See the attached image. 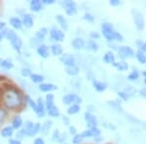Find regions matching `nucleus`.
<instances>
[{
  "instance_id": "f704fd0d",
  "label": "nucleus",
  "mask_w": 146,
  "mask_h": 144,
  "mask_svg": "<svg viewBox=\"0 0 146 144\" xmlns=\"http://www.w3.org/2000/svg\"><path fill=\"white\" fill-rule=\"evenodd\" d=\"M80 111V105L78 104H72L69 106V108L67 109V113L69 115H75Z\"/></svg>"
},
{
  "instance_id": "09e8293b",
  "label": "nucleus",
  "mask_w": 146,
  "mask_h": 144,
  "mask_svg": "<svg viewBox=\"0 0 146 144\" xmlns=\"http://www.w3.org/2000/svg\"><path fill=\"white\" fill-rule=\"evenodd\" d=\"M90 36H91L92 40H94V39H98L100 37V35L98 34V32H91Z\"/></svg>"
},
{
  "instance_id": "a19ab883",
  "label": "nucleus",
  "mask_w": 146,
  "mask_h": 144,
  "mask_svg": "<svg viewBox=\"0 0 146 144\" xmlns=\"http://www.w3.org/2000/svg\"><path fill=\"white\" fill-rule=\"evenodd\" d=\"M138 76H139V74H138L137 71H133L128 76V79L129 80V81H133V80L138 79Z\"/></svg>"
},
{
  "instance_id": "f3484780",
  "label": "nucleus",
  "mask_w": 146,
  "mask_h": 144,
  "mask_svg": "<svg viewBox=\"0 0 146 144\" xmlns=\"http://www.w3.org/2000/svg\"><path fill=\"white\" fill-rule=\"evenodd\" d=\"M9 23H10V25L14 28V29L19 30V29H22L23 28V22H22V20L18 17L11 18L10 20H9Z\"/></svg>"
},
{
  "instance_id": "2eb2a0df",
  "label": "nucleus",
  "mask_w": 146,
  "mask_h": 144,
  "mask_svg": "<svg viewBox=\"0 0 146 144\" xmlns=\"http://www.w3.org/2000/svg\"><path fill=\"white\" fill-rule=\"evenodd\" d=\"M39 91H41L42 93H51V92H54L56 90H58V87L54 84L51 83H42L38 86Z\"/></svg>"
},
{
  "instance_id": "c9c22d12",
  "label": "nucleus",
  "mask_w": 146,
  "mask_h": 144,
  "mask_svg": "<svg viewBox=\"0 0 146 144\" xmlns=\"http://www.w3.org/2000/svg\"><path fill=\"white\" fill-rule=\"evenodd\" d=\"M87 49H88V50L96 52V51L98 50V45L96 43L95 40L91 39V40H89L88 43H87Z\"/></svg>"
},
{
  "instance_id": "de8ad7c7",
  "label": "nucleus",
  "mask_w": 146,
  "mask_h": 144,
  "mask_svg": "<svg viewBox=\"0 0 146 144\" xmlns=\"http://www.w3.org/2000/svg\"><path fill=\"white\" fill-rule=\"evenodd\" d=\"M33 144H45V141H44V139L42 137H36Z\"/></svg>"
},
{
  "instance_id": "3c124183",
  "label": "nucleus",
  "mask_w": 146,
  "mask_h": 144,
  "mask_svg": "<svg viewBox=\"0 0 146 144\" xmlns=\"http://www.w3.org/2000/svg\"><path fill=\"white\" fill-rule=\"evenodd\" d=\"M109 4L111 6H118L121 4V1H119V0H111V1H109Z\"/></svg>"
},
{
  "instance_id": "f03ea898",
  "label": "nucleus",
  "mask_w": 146,
  "mask_h": 144,
  "mask_svg": "<svg viewBox=\"0 0 146 144\" xmlns=\"http://www.w3.org/2000/svg\"><path fill=\"white\" fill-rule=\"evenodd\" d=\"M101 29H102V34L103 36L105 37V39L107 41H123V36L117 32L116 30H114V27L111 23H102L101 25Z\"/></svg>"
},
{
  "instance_id": "680f3d73",
  "label": "nucleus",
  "mask_w": 146,
  "mask_h": 144,
  "mask_svg": "<svg viewBox=\"0 0 146 144\" xmlns=\"http://www.w3.org/2000/svg\"><path fill=\"white\" fill-rule=\"evenodd\" d=\"M144 83H145V85H146V78H145V81H144Z\"/></svg>"
},
{
  "instance_id": "72a5a7b5",
  "label": "nucleus",
  "mask_w": 146,
  "mask_h": 144,
  "mask_svg": "<svg viewBox=\"0 0 146 144\" xmlns=\"http://www.w3.org/2000/svg\"><path fill=\"white\" fill-rule=\"evenodd\" d=\"M113 65H114V66L116 67L117 69H119L120 71H125V70H127L129 68L128 63L125 62V61H120V62H114V63H113Z\"/></svg>"
},
{
  "instance_id": "39448f33",
  "label": "nucleus",
  "mask_w": 146,
  "mask_h": 144,
  "mask_svg": "<svg viewBox=\"0 0 146 144\" xmlns=\"http://www.w3.org/2000/svg\"><path fill=\"white\" fill-rule=\"evenodd\" d=\"M49 34H50V38L54 41H56V43L58 42H62L64 40V32L62 30L58 29L56 27H53L49 30Z\"/></svg>"
},
{
  "instance_id": "79ce46f5",
  "label": "nucleus",
  "mask_w": 146,
  "mask_h": 144,
  "mask_svg": "<svg viewBox=\"0 0 146 144\" xmlns=\"http://www.w3.org/2000/svg\"><path fill=\"white\" fill-rule=\"evenodd\" d=\"M60 133L58 131V129H55L53 135H52V139L54 141H60Z\"/></svg>"
},
{
  "instance_id": "20e7f679",
  "label": "nucleus",
  "mask_w": 146,
  "mask_h": 144,
  "mask_svg": "<svg viewBox=\"0 0 146 144\" xmlns=\"http://www.w3.org/2000/svg\"><path fill=\"white\" fill-rule=\"evenodd\" d=\"M131 14H133V21L137 27L138 30H142L144 28V19H143V15L140 11H138L137 9H133L131 10Z\"/></svg>"
},
{
  "instance_id": "0e129e2a",
  "label": "nucleus",
  "mask_w": 146,
  "mask_h": 144,
  "mask_svg": "<svg viewBox=\"0 0 146 144\" xmlns=\"http://www.w3.org/2000/svg\"><path fill=\"white\" fill-rule=\"evenodd\" d=\"M106 144H110V143H106Z\"/></svg>"
},
{
  "instance_id": "49530a36",
  "label": "nucleus",
  "mask_w": 146,
  "mask_h": 144,
  "mask_svg": "<svg viewBox=\"0 0 146 144\" xmlns=\"http://www.w3.org/2000/svg\"><path fill=\"white\" fill-rule=\"evenodd\" d=\"M69 133L72 134V135H75V134H77V129L74 126H70L69 127Z\"/></svg>"
},
{
  "instance_id": "1a4fd4ad",
  "label": "nucleus",
  "mask_w": 146,
  "mask_h": 144,
  "mask_svg": "<svg viewBox=\"0 0 146 144\" xmlns=\"http://www.w3.org/2000/svg\"><path fill=\"white\" fill-rule=\"evenodd\" d=\"M119 55L122 56V58H133L135 56V52H133V49L129 46H122L119 48L118 51Z\"/></svg>"
},
{
  "instance_id": "e2e57ef3",
  "label": "nucleus",
  "mask_w": 146,
  "mask_h": 144,
  "mask_svg": "<svg viewBox=\"0 0 146 144\" xmlns=\"http://www.w3.org/2000/svg\"><path fill=\"white\" fill-rule=\"evenodd\" d=\"M62 144H67V143H62Z\"/></svg>"
},
{
  "instance_id": "052dcab7",
  "label": "nucleus",
  "mask_w": 146,
  "mask_h": 144,
  "mask_svg": "<svg viewBox=\"0 0 146 144\" xmlns=\"http://www.w3.org/2000/svg\"><path fill=\"white\" fill-rule=\"evenodd\" d=\"M142 94H143V96H144L145 98H146V94H145V93H142Z\"/></svg>"
},
{
  "instance_id": "9d476101",
  "label": "nucleus",
  "mask_w": 146,
  "mask_h": 144,
  "mask_svg": "<svg viewBox=\"0 0 146 144\" xmlns=\"http://www.w3.org/2000/svg\"><path fill=\"white\" fill-rule=\"evenodd\" d=\"M85 120H86L87 124L90 129H94V127H98V121L95 115H93L90 112L85 113Z\"/></svg>"
},
{
  "instance_id": "f257e3e1",
  "label": "nucleus",
  "mask_w": 146,
  "mask_h": 144,
  "mask_svg": "<svg viewBox=\"0 0 146 144\" xmlns=\"http://www.w3.org/2000/svg\"><path fill=\"white\" fill-rule=\"evenodd\" d=\"M3 102L8 109H17L23 105V96L16 90H8L3 94Z\"/></svg>"
},
{
  "instance_id": "c85d7f7f",
  "label": "nucleus",
  "mask_w": 146,
  "mask_h": 144,
  "mask_svg": "<svg viewBox=\"0 0 146 144\" xmlns=\"http://www.w3.org/2000/svg\"><path fill=\"white\" fill-rule=\"evenodd\" d=\"M103 61L107 64H113L115 62V56L111 51H108L104 56H103Z\"/></svg>"
},
{
  "instance_id": "0eeeda50",
  "label": "nucleus",
  "mask_w": 146,
  "mask_h": 144,
  "mask_svg": "<svg viewBox=\"0 0 146 144\" xmlns=\"http://www.w3.org/2000/svg\"><path fill=\"white\" fill-rule=\"evenodd\" d=\"M60 5L65 9V13L68 16H74L77 14V8L75 2L70 1V0H66V1H62Z\"/></svg>"
},
{
  "instance_id": "a878e982",
  "label": "nucleus",
  "mask_w": 146,
  "mask_h": 144,
  "mask_svg": "<svg viewBox=\"0 0 146 144\" xmlns=\"http://www.w3.org/2000/svg\"><path fill=\"white\" fill-rule=\"evenodd\" d=\"M93 86H94V88L96 89V91H98V93H102V92H104L107 88L106 84L103 83V82L98 81V80H94Z\"/></svg>"
},
{
  "instance_id": "8fccbe9b",
  "label": "nucleus",
  "mask_w": 146,
  "mask_h": 144,
  "mask_svg": "<svg viewBox=\"0 0 146 144\" xmlns=\"http://www.w3.org/2000/svg\"><path fill=\"white\" fill-rule=\"evenodd\" d=\"M9 144H22V142H21V140H19V139L10 138L9 139Z\"/></svg>"
},
{
  "instance_id": "f8f14e48",
  "label": "nucleus",
  "mask_w": 146,
  "mask_h": 144,
  "mask_svg": "<svg viewBox=\"0 0 146 144\" xmlns=\"http://www.w3.org/2000/svg\"><path fill=\"white\" fill-rule=\"evenodd\" d=\"M23 27H25V28H31L33 27L34 23V20H33V16L31 14L25 13V15L23 16Z\"/></svg>"
},
{
  "instance_id": "7ed1b4c3",
  "label": "nucleus",
  "mask_w": 146,
  "mask_h": 144,
  "mask_svg": "<svg viewBox=\"0 0 146 144\" xmlns=\"http://www.w3.org/2000/svg\"><path fill=\"white\" fill-rule=\"evenodd\" d=\"M5 38L10 42V44L12 45L14 50L18 52V53H21L23 47V41L20 38V36H18V34L13 29H8Z\"/></svg>"
},
{
  "instance_id": "7c9ffc66",
  "label": "nucleus",
  "mask_w": 146,
  "mask_h": 144,
  "mask_svg": "<svg viewBox=\"0 0 146 144\" xmlns=\"http://www.w3.org/2000/svg\"><path fill=\"white\" fill-rule=\"evenodd\" d=\"M54 100H55V96H54L53 94H48L45 98V108H49L51 106L55 105L54 103Z\"/></svg>"
},
{
  "instance_id": "5fc2aeb1",
  "label": "nucleus",
  "mask_w": 146,
  "mask_h": 144,
  "mask_svg": "<svg viewBox=\"0 0 146 144\" xmlns=\"http://www.w3.org/2000/svg\"><path fill=\"white\" fill-rule=\"evenodd\" d=\"M5 28H6V23L4 22H2V21H0V31L5 29Z\"/></svg>"
},
{
  "instance_id": "9b49d317",
  "label": "nucleus",
  "mask_w": 146,
  "mask_h": 144,
  "mask_svg": "<svg viewBox=\"0 0 146 144\" xmlns=\"http://www.w3.org/2000/svg\"><path fill=\"white\" fill-rule=\"evenodd\" d=\"M37 110H36V115L40 118H43L46 115V108H45V103L43 101V98H39L37 100Z\"/></svg>"
},
{
  "instance_id": "13d9d810",
  "label": "nucleus",
  "mask_w": 146,
  "mask_h": 144,
  "mask_svg": "<svg viewBox=\"0 0 146 144\" xmlns=\"http://www.w3.org/2000/svg\"><path fill=\"white\" fill-rule=\"evenodd\" d=\"M65 121V123H66V124H68V123H69V120L67 119V117H63V122Z\"/></svg>"
},
{
  "instance_id": "6e6d98bb",
  "label": "nucleus",
  "mask_w": 146,
  "mask_h": 144,
  "mask_svg": "<svg viewBox=\"0 0 146 144\" xmlns=\"http://www.w3.org/2000/svg\"><path fill=\"white\" fill-rule=\"evenodd\" d=\"M119 96H121V98H123L124 100H128V96H127V94H125V93H119Z\"/></svg>"
},
{
  "instance_id": "6e6552de",
  "label": "nucleus",
  "mask_w": 146,
  "mask_h": 144,
  "mask_svg": "<svg viewBox=\"0 0 146 144\" xmlns=\"http://www.w3.org/2000/svg\"><path fill=\"white\" fill-rule=\"evenodd\" d=\"M60 62H62L63 65H65L66 67L75 65V58H74V56L70 55V54H64V55H62L60 58Z\"/></svg>"
},
{
  "instance_id": "4d7b16f0",
  "label": "nucleus",
  "mask_w": 146,
  "mask_h": 144,
  "mask_svg": "<svg viewBox=\"0 0 146 144\" xmlns=\"http://www.w3.org/2000/svg\"><path fill=\"white\" fill-rule=\"evenodd\" d=\"M140 51H142L143 53H144V52H146V43H144L142 45V46H141V50Z\"/></svg>"
},
{
  "instance_id": "473e14b6",
  "label": "nucleus",
  "mask_w": 146,
  "mask_h": 144,
  "mask_svg": "<svg viewBox=\"0 0 146 144\" xmlns=\"http://www.w3.org/2000/svg\"><path fill=\"white\" fill-rule=\"evenodd\" d=\"M65 72L67 73L70 76H75L79 73V68L76 65H73V66H68L65 68Z\"/></svg>"
},
{
  "instance_id": "ddd939ff",
  "label": "nucleus",
  "mask_w": 146,
  "mask_h": 144,
  "mask_svg": "<svg viewBox=\"0 0 146 144\" xmlns=\"http://www.w3.org/2000/svg\"><path fill=\"white\" fill-rule=\"evenodd\" d=\"M82 137H96V136H100V131L98 127H94V129H89L84 131L81 133Z\"/></svg>"
},
{
  "instance_id": "6ab92c4d",
  "label": "nucleus",
  "mask_w": 146,
  "mask_h": 144,
  "mask_svg": "<svg viewBox=\"0 0 146 144\" xmlns=\"http://www.w3.org/2000/svg\"><path fill=\"white\" fill-rule=\"evenodd\" d=\"M52 125H53V122L51 120H47L41 125V127H40V133H41L43 135H47L50 131Z\"/></svg>"
},
{
  "instance_id": "c03bdc74",
  "label": "nucleus",
  "mask_w": 146,
  "mask_h": 144,
  "mask_svg": "<svg viewBox=\"0 0 146 144\" xmlns=\"http://www.w3.org/2000/svg\"><path fill=\"white\" fill-rule=\"evenodd\" d=\"M7 31H8V28H7V27L5 28V29H3V30H1V31H0V41L6 37Z\"/></svg>"
},
{
  "instance_id": "37998d69",
  "label": "nucleus",
  "mask_w": 146,
  "mask_h": 144,
  "mask_svg": "<svg viewBox=\"0 0 146 144\" xmlns=\"http://www.w3.org/2000/svg\"><path fill=\"white\" fill-rule=\"evenodd\" d=\"M84 20L88 21V22H90V23H93L94 20H95V18H94L93 15H91L90 13H86L84 15Z\"/></svg>"
},
{
  "instance_id": "a211bd4d",
  "label": "nucleus",
  "mask_w": 146,
  "mask_h": 144,
  "mask_svg": "<svg viewBox=\"0 0 146 144\" xmlns=\"http://www.w3.org/2000/svg\"><path fill=\"white\" fill-rule=\"evenodd\" d=\"M50 50H51V53L53 54V56H62V53H63V50H62V45L58 44V43H55V44L51 45Z\"/></svg>"
},
{
  "instance_id": "aec40b11",
  "label": "nucleus",
  "mask_w": 146,
  "mask_h": 144,
  "mask_svg": "<svg viewBox=\"0 0 146 144\" xmlns=\"http://www.w3.org/2000/svg\"><path fill=\"white\" fill-rule=\"evenodd\" d=\"M0 134H1L2 137L11 138L12 136L14 135V129H13V127H12L11 126L4 127L3 129H1V131H0Z\"/></svg>"
},
{
  "instance_id": "864d4df0",
  "label": "nucleus",
  "mask_w": 146,
  "mask_h": 144,
  "mask_svg": "<svg viewBox=\"0 0 146 144\" xmlns=\"http://www.w3.org/2000/svg\"><path fill=\"white\" fill-rule=\"evenodd\" d=\"M23 136H25V133H23L22 129H21V131L17 133V139H19V140H20V139H21V138H23Z\"/></svg>"
},
{
  "instance_id": "bf43d9fd",
  "label": "nucleus",
  "mask_w": 146,
  "mask_h": 144,
  "mask_svg": "<svg viewBox=\"0 0 146 144\" xmlns=\"http://www.w3.org/2000/svg\"><path fill=\"white\" fill-rule=\"evenodd\" d=\"M143 75H144V76H145V78H146V71H144V72H143Z\"/></svg>"
},
{
  "instance_id": "603ef678",
  "label": "nucleus",
  "mask_w": 146,
  "mask_h": 144,
  "mask_svg": "<svg viewBox=\"0 0 146 144\" xmlns=\"http://www.w3.org/2000/svg\"><path fill=\"white\" fill-rule=\"evenodd\" d=\"M6 116V113L3 110H0V123H2V121L4 120V118Z\"/></svg>"
},
{
  "instance_id": "5701e85b",
  "label": "nucleus",
  "mask_w": 146,
  "mask_h": 144,
  "mask_svg": "<svg viewBox=\"0 0 146 144\" xmlns=\"http://www.w3.org/2000/svg\"><path fill=\"white\" fill-rule=\"evenodd\" d=\"M56 21L58 22V23L60 25V27H62V30H64V31L68 30L67 22H66V20H65L64 17H63L62 15H56Z\"/></svg>"
},
{
  "instance_id": "b1692460",
  "label": "nucleus",
  "mask_w": 146,
  "mask_h": 144,
  "mask_svg": "<svg viewBox=\"0 0 146 144\" xmlns=\"http://www.w3.org/2000/svg\"><path fill=\"white\" fill-rule=\"evenodd\" d=\"M23 121L22 119V117L21 116H16L15 118L13 119V121H12V127H13V129H21L23 127Z\"/></svg>"
},
{
  "instance_id": "412c9836",
  "label": "nucleus",
  "mask_w": 146,
  "mask_h": 144,
  "mask_svg": "<svg viewBox=\"0 0 146 144\" xmlns=\"http://www.w3.org/2000/svg\"><path fill=\"white\" fill-rule=\"evenodd\" d=\"M46 113L52 118H58L60 116V113L58 108L56 105H53L49 108H46Z\"/></svg>"
},
{
  "instance_id": "e433bc0d",
  "label": "nucleus",
  "mask_w": 146,
  "mask_h": 144,
  "mask_svg": "<svg viewBox=\"0 0 146 144\" xmlns=\"http://www.w3.org/2000/svg\"><path fill=\"white\" fill-rule=\"evenodd\" d=\"M25 98H27V103L28 105H29V107L31 108V109H33L34 112H36L37 110V103L35 102V101L32 100L31 98H30L29 96H25Z\"/></svg>"
},
{
  "instance_id": "bb28decb",
  "label": "nucleus",
  "mask_w": 146,
  "mask_h": 144,
  "mask_svg": "<svg viewBox=\"0 0 146 144\" xmlns=\"http://www.w3.org/2000/svg\"><path fill=\"white\" fill-rule=\"evenodd\" d=\"M0 67H2L5 70H10L14 67V63L10 60L6 58H0Z\"/></svg>"
},
{
  "instance_id": "cd10ccee",
  "label": "nucleus",
  "mask_w": 146,
  "mask_h": 144,
  "mask_svg": "<svg viewBox=\"0 0 146 144\" xmlns=\"http://www.w3.org/2000/svg\"><path fill=\"white\" fill-rule=\"evenodd\" d=\"M34 126V123L31 122V121H25V125H23V127L21 129L23 131V133H25V136L28 135V133H30V131H31V129Z\"/></svg>"
},
{
  "instance_id": "c756f323",
  "label": "nucleus",
  "mask_w": 146,
  "mask_h": 144,
  "mask_svg": "<svg viewBox=\"0 0 146 144\" xmlns=\"http://www.w3.org/2000/svg\"><path fill=\"white\" fill-rule=\"evenodd\" d=\"M30 80L31 82H33L35 84H42L44 82V76L43 75H40V74H36V73H32L30 75Z\"/></svg>"
},
{
  "instance_id": "2f4dec72",
  "label": "nucleus",
  "mask_w": 146,
  "mask_h": 144,
  "mask_svg": "<svg viewBox=\"0 0 146 144\" xmlns=\"http://www.w3.org/2000/svg\"><path fill=\"white\" fill-rule=\"evenodd\" d=\"M40 127H41V124L40 123H35L33 127L31 129V131H30V133H28V137H33V136L36 135L37 133H40Z\"/></svg>"
},
{
  "instance_id": "393cba45",
  "label": "nucleus",
  "mask_w": 146,
  "mask_h": 144,
  "mask_svg": "<svg viewBox=\"0 0 146 144\" xmlns=\"http://www.w3.org/2000/svg\"><path fill=\"white\" fill-rule=\"evenodd\" d=\"M71 45L72 47L74 49H76V50H81V49H83L85 47V41L82 38H79V37H77V38H75L73 41L71 42Z\"/></svg>"
},
{
  "instance_id": "4c0bfd02",
  "label": "nucleus",
  "mask_w": 146,
  "mask_h": 144,
  "mask_svg": "<svg viewBox=\"0 0 146 144\" xmlns=\"http://www.w3.org/2000/svg\"><path fill=\"white\" fill-rule=\"evenodd\" d=\"M136 58L140 63H145L146 62V56L142 51H138L136 53Z\"/></svg>"
},
{
  "instance_id": "a18cd8bd",
  "label": "nucleus",
  "mask_w": 146,
  "mask_h": 144,
  "mask_svg": "<svg viewBox=\"0 0 146 144\" xmlns=\"http://www.w3.org/2000/svg\"><path fill=\"white\" fill-rule=\"evenodd\" d=\"M41 2L43 5H53V4L56 3L55 0H43V1H41Z\"/></svg>"
},
{
  "instance_id": "dca6fc26",
  "label": "nucleus",
  "mask_w": 146,
  "mask_h": 144,
  "mask_svg": "<svg viewBox=\"0 0 146 144\" xmlns=\"http://www.w3.org/2000/svg\"><path fill=\"white\" fill-rule=\"evenodd\" d=\"M29 8L34 13H38L43 9V4L39 0H31L29 3Z\"/></svg>"
},
{
  "instance_id": "ea45409f",
  "label": "nucleus",
  "mask_w": 146,
  "mask_h": 144,
  "mask_svg": "<svg viewBox=\"0 0 146 144\" xmlns=\"http://www.w3.org/2000/svg\"><path fill=\"white\" fill-rule=\"evenodd\" d=\"M83 137H82L81 134H75L72 138V143L73 144H81L83 142Z\"/></svg>"
},
{
  "instance_id": "4468645a",
  "label": "nucleus",
  "mask_w": 146,
  "mask_h": 144,
  "mask_svg": "<svg viewBox=\"0 0 146 144\" xmlns=\"http://www.w3.org/2000/svg\"><path fill=\"white\" fill-rule=\"evenodd\" d=\"M36 53L39 56H41L42 58H49V48L48 46L45 44H40L36 49Z\"/></svg>"
},
{
  "instance_id": "58836bf2",
  "label": "nucleus",
  "mask_w": 146,
  "mask_h": 144,
  "mask_svg": "<svg viewBox=\"0 0 146 144\" xmlns=\"http://www.w3.org/2000/svg\"><path fill=\"white\" fill-rule=\"evenodd\" d=\"M21 74H22L23 77H30V75L32 74V71L30 68H27V67H23L22 68V70H21Z\"/></svg>"
},
{
  "instance_id": "4be33fe9",
  "label": "nucleus",
  "mask_w": 146,
  "mask_h": 144,
  "mask_svg": "<svg viewBox=\"0 0 146 144\" xmlns=\"http://www.w3.org/2000/svg\"><path fill=\"white\" fill-rule=\"evenodd\" d=\"M49 33V30L48 28L46 27H41L40 29H38L36 31V33H35V38H36L37 40H39L40 42L42 41V40L45 39V37L48 35Z\"/></svg>"
},
{
  "instance_id": "423d86ee",
  "label": "nucleus",
  "mask_w": 146,
  "mask_h": 144,
  "mask_svg": "<svg viewBox=\"0 0 146 144\" xmlns=\"http://www.w3.org/2000/svg\"><path fill=\"white\" fill-rule=\"evenodd\" d=\"M62 102L65 105H72V104H80L82 102V98L75 94H68L62 98Z\"/></svg>"
}]
</instances>
